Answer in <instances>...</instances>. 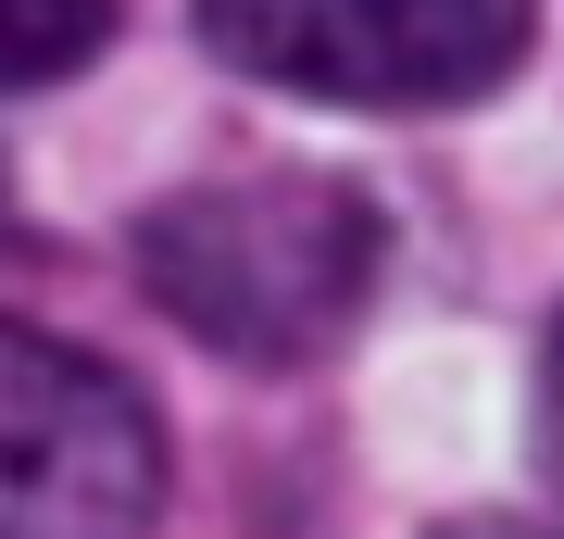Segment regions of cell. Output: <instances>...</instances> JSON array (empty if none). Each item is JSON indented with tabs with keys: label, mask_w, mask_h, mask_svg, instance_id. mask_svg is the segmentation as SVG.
<instances>
[{
	"label": "cell",
	"mask_w": 564,
	"mask_h": 539,
	"mask_svg": "<svg viewBox=\"0 0 564 539\" xmlns=\"http://www.w3.org/2000/svg\"><path fill=\"white\" fill-rule=\"evenodd\" d=\"M126 263L214 364L302 377L364 326L389 263L377 201L326 163H251V176H188L126 226Z\"/></svg>",
	"instance_id": "cell-1"
},
{
	"label": "cell",
	"mask_w": 564,
	"mask_h": 539,
	"mask_svg": "<svg viewBox=\"0 0 564 539\" xmlns=\"http://www.w3.org/2000/svg\"><path fill=\"white\" fill-rule=\"evenodd\" d=\"M188 13L226 76L339 100V114L489 100L540 39V0H188Z\"/></svg>",
	"instance_id": "cell-2"
},
{
	"label": "cell",
	"mask_w": 564,
	"mask_h": 539,
	"mask_svg": "<svg viewBox=\"0 0 564 539\" xmlns=\"http://www.w3.org/2000/svg\"><path fill=\"white\" fill-rule=\"evenodd\" d=\"M163 414L126 364L0 314V539H151Z\"/></svg>",
	"instance_id": "cell-3"
},
{
	"label": "cell",
	"mask_w": 564,
	"mask_h": 539,
	"mask_svg": "<svg viewBox=\"0 0 564 539\" xmlns=\"http://www.w3.org/2000/svg\"><path fill=\"white\" fill-rule=\"evenodd\" d=\"M113 39V0H0V88H63Z\"/></svg>",
	"instance_id": "cell-4"
},
{
	"label": "cell",
	"mask_w": 564,
	"mask_h": 539,
	"mask_svg": "<svg viewBox=\"0 0 564 539\" xmlns=\"http://www.w3.org/2000/svg\"><path fill=\"white\" fill-rule=\"evenodd\" d=\"M527 464H540L552 515H564V314L540 326V389H527Z\"/></svg>",
	"instance_id": "cell-5"
},
{
	"label": "cell",
	"mask_w": 564,
	"mask_h": 539,
	"mask_svg": "<svg viewBox=\"0 0 564 539\" xmlns=\"http://www.w3.org/2000/svg\"><path fill=\"white\" fill-rule=\"evenodd\" d=\"M426 539H564V515H452V527H426Z\"/></svg>",
	"instance_id": "cell-6"
}]
</instances>
